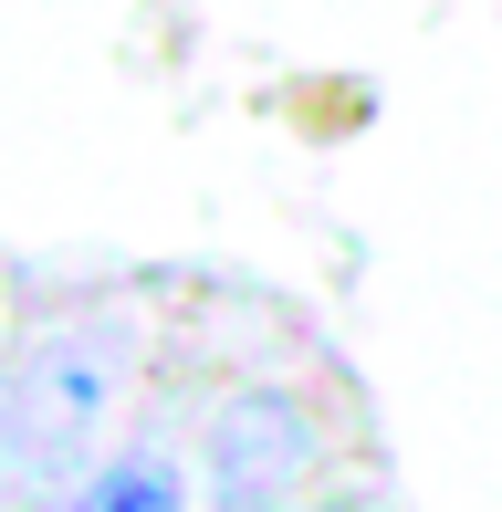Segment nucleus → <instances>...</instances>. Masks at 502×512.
<instances>
[{"label": "nucleus", "mask_w": 502, "mask_h": 512, "mask_svg": "<svg viewBox=\"0 0 502 512\" xmlns=\"http://www.w3.org/2000/svg\"><path fill=\"white\" fill-rule=\"evenodd\" d=\"M210 460H220V502H231V512H272V502H283V481H304L314 429H304V408H293V398H241L231 418H220Z\"/></svg>", "instance_id": "f03ea898"}, {"label": "nucleus", "mask_w": 502, "mask_h": 512, "mask_svg": "<svg viewBox=\"0 0 502 512\" xmlns=\"http://www.w3.org/2000/svg\"><path fill=\"white\" fill-rule=\"evenodd\" d=\"M74 512H178V481L168 460H116V471H95V492Z\"/></svg>", "instance_id": "7ed1b4c3"}, {"label": "nucleus", "mask_w": 502, "mask_h": 512, "mask_svg": "<svg viewBox=\"0 0 502 512\" xmlns=\"http://www.w3.org/2000/svg\"><path fill=\"white\" fill-rule=\"evenodd\" d=\"M105 398H116V356L84 345V335H53L32 366H21V387H11V439H21V460H32V471L84 460Z\"/></svg>", "instance_id": "f257e3e1"}]
</instances>
